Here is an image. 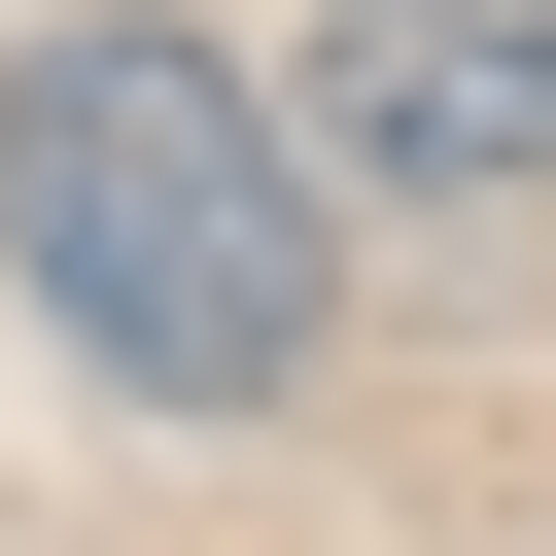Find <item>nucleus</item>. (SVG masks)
<instances>
[{"mask_svg": "<svg viewBox=\"0 0 556 556\" xmlns=\"http://www.w3.org/2000/svg\"><path fill=\"white\" fill-rule=\"evenodd\" d=\"M0 313L104 417H278L348 348V139H313V70H243L174 0L0 35Z\"/></svg>", "mask_w": 556, "mask_h": 556, "instance_id": "1", "label": "nucleus"}, {"mask_svg": "<svg viewBox=\"0 0 556 556\" xmlns=\"http://www.w3.org/2000/svg\"><path fill=\"white\" fill-rule=\"evenodd\" d=\"M313 139L382 208H556V0H313Z\"/></svg>", "mask_w": 556, "mask_h": 556, "instance_id": "2", "label": "nucleus"}]
</instances>
